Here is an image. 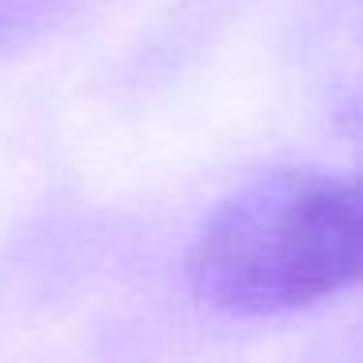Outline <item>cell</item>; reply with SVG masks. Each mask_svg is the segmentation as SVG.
Listing matches in <instances>:
<instances>
[{
  "label": "cell",
  "mask_w": 363,
  "mask_h": 363,
  "mask_svg": "<svg viewBox=\"0 0 363 363\" xmlns=\"http://www.w3.org/2000/svg\"><path fill=\"white\" fill-rule=\"evenodd\" d=\"M188 281L203 305L238 316L363 285V172L289 168L246 184L191 242Z\"/></svg>",
  "instance_id": "obj_1"
}]
</instances>
